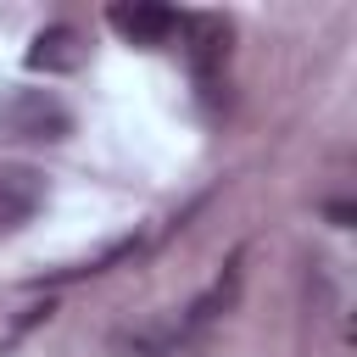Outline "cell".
I'll return each mask as SVG.
<instances>
[{
	"label": "cell",
	"mask_w": 357,
	"mask_h": 357,
	"mask_svg": "<svg viewBox=\"0 0 357 357\" xmlns=\"http://www.w3.org/2000/svg\"><path fill=\"white\" fill-rule=\"evenodd\" d=\"M0 134L6 139H39V145H56L73 134V112L61 106V95L50 89H11L0 100Z\"/></svg>",
	"instance_id": "obj_1"
},
{
	"label": "cell",
	"mask_w": 357,
	"mask_h": 357,
	"mask_svg": "<svg viewBox=\"0 0 357 357\" xmlns=\"http://www.w3.org/2000/svg\"><path fill=\"white\" fill-rule=\"evenodd\" d=\"M178 45H184V61L195 67V78H212L229 56V22L218 11H195L178 22Z\"/></svg>",
	"instance_id": "obj_2"
},
{
	"label": "cell",
	"mask_w": 357,
	"mask_h": 357,
	"mask_svg": "<svg viewBox=\"0 0 357 357\" xmlns=\"http://www.w3.org/2000/svg\"><path fill=\"white\" fill-rule=\"evenodd\" d=\"M106 22H112L128 45H167V39L178 33V22H184V17H178L173 6H156V0H134V6L123 0V6H112V11H106Z\"/></svg>",
	"instance_id": "obj_3"
},
{
	"label": "cell",
	"mask_w": 357,
	"mask_h": 357,
	"mask_svg": "<svg viewBox=\"0 0 357 357\" xmlns=\"http://www.w3.org/2000/svg\"><path fill=\"white\" fill-rule=\"evenodd\" d=\"M39 206H45V173L39 167H22V162L0 167V234L22 229Z\"/></svg>",
	"instance_id": "obj_4"
},
{
	"label": "cell",
	"mask_w": 357,
	"mask_h": 357,
	"mask_svg": "<svg viewBox=\"0 0 357 357\" xmlns=\"http://www.w3.org/2000/svg\"><path fill=\"white\" fill-rule=\"evenodd\" d=\"M84 56H89V45H84V33H78L73 22H50V28H39L33 45H28V67H33V73H78Z\"/></svg>",
	"instance_id": "obj_5"
}]
</instances>
